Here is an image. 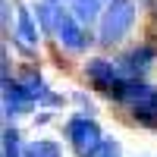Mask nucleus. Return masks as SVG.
Listing matches in <instances>:
<instances>
[{
    "label": "nucleus",
    "instance_id": "nucleus-7",
    "mask_svg": "<svg viewBox=\"0 0 157 157\" xmlns=\"http://www.w3.org/2000/svg\"><path fill=\"white\" fill-rule=\"evenodd\" d=\"M154 57H157V50H154L151 44H138L135 50H129V54L123 57V66H126L129 75H138V72H145V69L151 66Z\"/></svg>",
    "mask_w": 157,
    "mask_h": 157
},
{
    "label": "nucleus",
    "instance_id": "nucleus-2",
    "mask_svg": "<svg viewBox=\"0 0 157 157\" xmlns=\"http://www.w3.org/2000/svg\"><path fill=\"white\" fill-rule=\"evenodd\" d=\"M54 32L60 38V44L69 47V50H85L88 41H91V35L82 29V22L72 16V10H57L54 13Z\"/></svg>",
    "mask_w": 157,
    "mask_h": 157
},
{
    "label": "nucleus",
    "instance_id": "nucleus-1",
    "mask_svg": "<svg viewBox=\"0 0 157 157\" xmlns=\"http://www.w3.org/2000/svg\"><path fill=\"white\" fill-rule=\"evenodd\" d=\"M135 22V0H107V6L101 13V44H116L123 41L126 32Z\"/></svg>",
    "mask_w": 157,
    "mask_h": 157
},
{
    "label": "nucleus",
    "instance_id": "nucleus-12",
    "mask_svg": "<svg viewBox=\"0 0 157 157\" xmlns=\"http://www.w3.org/2000/svg\"><path fill=\"white\" fill-rule=\"evenodd\" d=\"M85 157H120V145H116L113 138H104L101 145L91 151V154H85Z\"/></svg>",
    "mask_w": 157,
    "mask_h": 157
},
{
    "label": "nucleus",
    "instance_id": "nucleus-10",
    "mask_svg": "<svg viewBox=\"0 0 157 157\" xmlns=\"http://www.w3.org/2000/svg\"><path fill=\"white\" fill-rule=\"evenodd\" d=\"M22 157H63V154H60V145H57V141L41 138V141H32V145L22 151Z\"/></svg>",
    "mask_w": 157,
    "mask_h": 157
},
{
    "label": "nucleus",
    "instance_id": "nucleus-9",
    "mask_svg": "<svg viewBox=\"0 0 157 157\" xmlns=\"http://www.w3.org/2000/svg\"><path fill=\"white\" fill-rule=\"evenodd\" d=\"M101 6H104V0H72V16L78 22H91L101 13Z\"/></svg>",
    "mask_w": 157,
    "mask_h": 157
},
{
    "label": "nucleus",
    "instance_id": "nucleus-8",
    "mask_svg": "<svg viewBox=\"0 0 157 157\" xmlns=\"http://www.w3.org/2000/svg\"><path fill=\"white\" fill-rule=\"evenodd\" d=\"M16 38H22V44L25 47H35L38 44V29H35V22H32V13L19 6V19H16Z\"/></svg>",
    "mask_w": 157,
    "mask_h": 157
},
{
    "label": "nucleus",
    "instance_id": "nucleus-5",
    "mask_svg": "<svg viewBox=\"0 0 157 157\" xmlns=\"http://www.w3.org/2000/svg\"><path fill=\"white\" fill-rule=\"evenodd\" d=\"M29 104H32V98L25 94V88L19 82H10V75H3V110L10 116H19Z\"/></svg>",
    "mask_w": 157,
    "mask_h": 157
},
{
    "label": "nucleus",
    "instance_id": "nucleus-3",
    "mask_svg": "<svg viewBox=\"0 0 157 157\" xmlns=\"http://www.w3.org/2000/svg\"><path fill=\"white\" fill-rule=\"evenodd\" d=\"M66 138H69V145H72L78 154H91V151L104 141L98 123L88 120V116H75V120L66 123Z\"/></svg>",
    "mask_w": 157,
    "mask_h": 157
},
{
    "label": "nucleus",
    "instance_id": "nucleus-6",
    "mask_svg": "<svg viewBox=\"0 0 157 157\" xmlns=\"http://www.w3.org/2000/svg\"><path fill=\"white\" fill-rule=\"evenodd\" d=\"M132 113H135V120H138V123H145V126H157V88L148 85V91L132 104Z\"/></svg>",
    "mask_w": 157,
    "mask_h": 157
},
{
    "label": "nucleus",
    "instance_id": "nucleus-11",
    "mask_svg": "<svg viewBox=\"0 0 157 157\" xmlns=\"http://www.w3.org/2000/svg\"><path fill=\"white\" fill-rule=\"evenodd\" d=\"M3 157H22L19 154V132L16 129H6L3 132Z\"/></svg>",
    "mask_w": 157,
    "mask_h": 157
},
{
    "label": "nucleus",
    "instance_id": "nucleus-4",
    "mask_svg": "<svg viewBox=\"0 0 157 157\" xmlns=\"http://www.w3.org/2000/svg\"><path fill=\"white\" fill-rule=\"evenodd\" d=\"M85 75H88V82L94 85V88L104 91V94H110L113 85L120 82V72H116V66H113L110 60H104V57L88 60V63H85Z\"/></svg>",
    "mask_w": 157,
    "mask_h": 157
}]
</instances>
